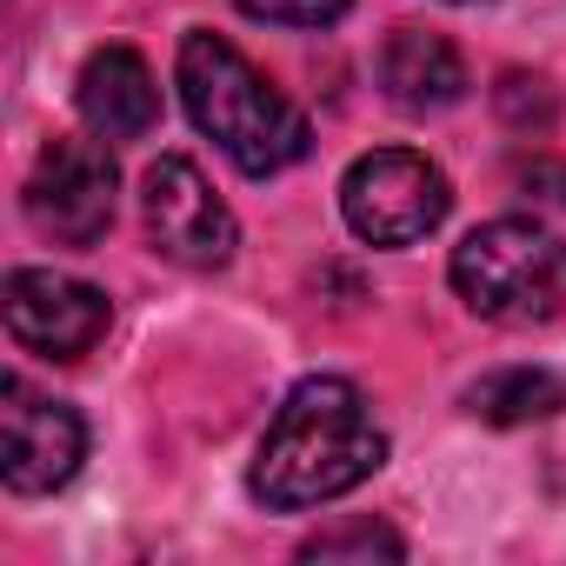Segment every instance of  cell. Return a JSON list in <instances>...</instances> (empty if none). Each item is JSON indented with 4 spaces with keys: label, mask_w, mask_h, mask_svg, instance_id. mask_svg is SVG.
I'll return each instance as SVG.
<instances>
[{
    "label": "cell",
    "mask_w": 566,
    "mask_h": 566,
    "mask_svg": "<svg viewBox=\"0 0 566 566\" xmlns=\"http://www.w3.org/2000/svg\"><path fill=\"white\" fill-rule=\"evenodd\" d=\"M500 114H506V127H520V134L553 127V94H546V81L506 74V81H500Z\"/></svg>",
    "instance_id": "cell-14"
},
{
    "label": "cell",
    "mask_w": 566,
    "mask_h": 566,
    "mask_svg": "<svg viewBox=\"0 0 566 566\" xmlns=\"http://www.w3.org/2000/svg\"><path fill=\"white\" fill-rule=\"evenodd\" d=\"M513 180H520V187H539V200H553V207L566 200V167H559V160H546V154L520 160V167H513Z\"/></svg>",
    "instance_id": "cell-15"
},
{
    "label": "cell",
    "mask_w": 566,
    "mask_h": 566,
    "mask_svg": "<svg viewBox=\"0 0 566 566\" xmlns=\"http://www.w3.org/2000/svg\"><path fill=\"white\" fill-rule=\"evenodd\" d=\"M180 101H187L193 127L247 180L287 174L294 160H307V140H314L307 114L220 34H187L180 41Z\"/></svg>",
    "instance_id": "cell-2"
},
{
    "label": "cell",
    "mask_w": 566,
    "mask_h": 566,
    "mask_svg": "<svg viewBox=\"0 0 566 566\" xmlns=\"http://www.w3.org/2000/svg\"><path fill=\"white\" fill-rule=\"evenodd\" d=\"M400 533L394 526H374V520H354V526H334V533H314L301 546V559H400Z\"/></svg>",
    "instance_id": "cell-12"
},
{
    "label": "cell",
    "mask_w": 566,
    "mask_h": 566,
    "mask_svg": "<svg viewBox=\"0 0 566 566\" xmlns=\"http://www.w3.org/2000/svg\"><path fill=\"white\" fill-rule=\"evenodd\" d=\"M81 120L101 140H140L160 120V87L154 67L134 48H94L81 67Z\"/></svg>",
    "instance_id": "cell-9"
},
{
    "label": "cell",
    "mask_w": 566,
    "mask_h": 566,
    "mask_svg": "<svg viewBox=\"0 0 566 566\" xmlns=\"http://www.w3.org/2000/svg\"><path fill=\"white\" fill-rule=\"evenodd\" d=\"M140 220H147L154 253L174 260V266H193V273L227 266L233 247H240V227H233L227 200H220V193L200 180V167L180 160V154H160V160L147 167V180H140Z\"/></svg>",
    "instance_id": "cell-5"
},
{
    "label": "cell",
    "mask_w": 566,
    "mask_h": 566,
    "mask_svg": "<svg viewBox=\"0 0 566 566\" xmlns=\"http://www.w3.org/2000/svg\"><path fill=\"white\" fill-rule=\"evenodd\" d=\"M114 160L94 140H54L28 174V220L61 247H94L114 227Z\"/></svg>",
    "instance_id": "cell-8"
},
{
    "label": "cell",
    "mask_w": 566,
    "mask_h": 566,
    "mask_svg": "<svg viewBox=\"0 0 566 566\" xmlns=\"http://www.w3.org/2000/svg\"><path fill=\"white\" fill-rule=\"evenodd\" d=\"M0 314H8V334L48 360H81L107 340V294L87 287L74 273H54V266H14L8 273V294H0Z\"/></svg>",
    "instance_id": "cell-6"
},
{
    "label": "cell",
    "mask_w": 566,
    "mask_h": 566,
    "mask_svg": "<svg viewBox=\"0 0 566 566\" xmlns=\"http://www.w3.org/2000/svg\"><path fill=\"white\" fill-rule=\"evenodd\" d=\"M380 87L394 107L407 114H440L467 94V61L447 34H427V28H394L387 48H380Z\"/></svg>",
    "instance_id": "cell-10"
},
{
    "label": "cell",
    "mask_w": 566,
    "mask_h": 566,
    "mask_svg": "<svg viewBox=\"0 0 566 566\" xmlns=\"http://www.w3.org/2000/svg\"><path fill=\"white\" fill-rule=\"evenodd\" d=\"M240 14H253V21H273V28H327V21H340L354 0H233Z\"/></svg>",
    "instance_id": "cell-13"
},
{
    "label": "cell",
    "mask_w": 566,
    "mask_h": 566,
    "mask_svg": "<svg viewBox=\"0 0 566 566\" xmlns=\"http://www.w3.org/2000/svg\"><path fill=\"white\" fill-rule=\"evenodd\" d=\"M87 427L74 407L34 394L21 374L0 380V480L14 493H54L81 473Z\"/></svg>",
    "instance_id": "cell-7"
},
{
    "label": "cell",
    "mask_w": 566,
    "mask_h": 566,
    "mask_svg": "<svg viewBox=\"0 0 566 566\" xmlns=\"http://www.w3.org/2000/svg\"><path fill=\"white\" fill-rule=\"evenodd\" d=\"M453 287L480 321L533 327L559 307V247L533 220H486L453 247Z\"/></svg>",
    "instance_id": "cell-3"
},
{
    "label": "cell",
    "mask_w": 566,
    "mask_h": 566,
    "mask_svg": "<svg viewBox=\"0 0 566 566\" xmlns=\"http://www.w3.org/2000/svg\"><path fill=\"white\" fill-rule=\"evenodd\" d=\"M380 460H387V433H380L367 394L354 380L314 374L280 400V413L253 453V493L280 513L327 506V500L354 493L360 480H374Z\"/></svg>",
    "instance_id": "cell-1"
},
{
    "label": "cell",
    "mask_w": 566,
    "mask_h": 566,
    "mask_svg": "<svg viewBox=\"0 0 566 566\" xmlns=\"http://www.w3.org/2000/svg\"><path fill=\"white\" fill-rule=\"evenodd\" d=\"M453 207L447 174L413 147H374L340 180V213L367 247H413L427 240Z\"/></svg>",
    "instance_id": "cell-4"
},
{
    "label": "cell",
    "mask_w": 566,
    "mask_h": 566,
    "mask_svg": "<svg viewBox=\"0 0 566 566\" xmlns=\"http://www.w3.org/2000/svg\"><path fill=\"white\" fill-rule=\"evenodd\" d=\"M467 407H473L480 420H493V427L553 420V413L566 407V380H553L546 367H500V374H486V380L467 394Z\"/></svg>",
    "instance_id": "cell-11"
}]
</instances>
